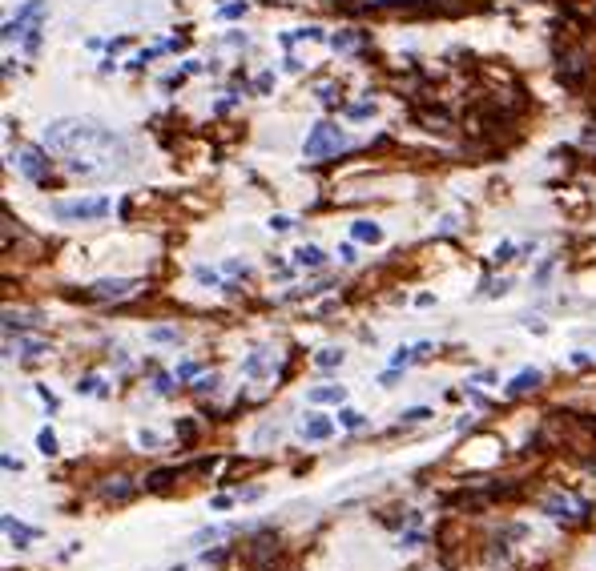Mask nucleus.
<instances>
[{"label": "nucleus", "instance_id": "obj_7", "mask_svg": "<svg viewBox=\"0 0 596 571\" xmlns=\"http://www.w3.org/2000/svg\"><path fill=\"white\" fill-rule=\"evenodd\" d=\"M584 77H588V61H584V52H568L564 61H560V81L564 85H584Z\"/></svg>", "mask_w": 596, "mask_h": 571}, {"label": "nucleus", "instance_id": "obj_18", "mask_svg": "<svg viewBox=\"0 0 596 571\" xmlns=\"http://www.w3.org/2000/svg\"><path fill=\"white\" fill-rule=\"evenodd\" d=\"M37 447H40V455H57V435H53L49 426L37 435Z\"/></svg>", "mask_w": 596, "mask_h": 571}, {"label": "nucleus", "instance_id": "obj_28", "mask_svg": "<svg viewBox=\"0 0 596 571\" xmlns=\"http://www.w3.org/2000/svg\"><path fill=\"white\" fill-rule=\"evenodd\" d=\"M194 273H198V282H210V286H218V273H214V270H206V266H198V270H194Z\"/></svg>", "mask_w": 596, "mask_h": 571}, {"label": "nucleus", "instance_id": "obj_12", "mask_svg": "<svg viewBox=\"0 0 596 571\" xmlns=\"http://www.w3.org/2000/svg\"><path fill=\"white\" fill-rule=\"evenodd\" d=\"M540 378H544L540 371H520V374H516V378L508 383V395H524V390H536V386H540Z\"/></svg>", "mask_w": 596, "mask_h": 571}, {"label": "nucleus", "instance_id": "obj_31", "mask_svg": "<svg viewBox=\"0 0 596 571\" xmlns=\"http://www.w3.org/2000/svg\"><path fill=\"white\" fill-rule=\"evenodd\" d=\"M77 390H81V395H89V390H97V378H93V374H89V378H81V383H77Z\"/></svg>", "mask_w": 596, "mask_h": 571}, {"label": "nucleus", "instance_id": "obj_35", "mask_svg": "<svg viewBox=\"0 0 596 571\" xmlns=\"http://www.w3.org/2000/svg\"><path fill=\"white\" fill-rule=\"evenodd\" d=\"M375 113V105H355V109H351V117H371Z\"/></svg>", "mask_w": 596, "mask_h": 571}, {"label": "nucleus", "instance_id": "obj_29", "mask_svg": "<svg viewBox=\"0 0 596 571\" xmlns=\"http://www.w3.org/2000/svg\"><path fill=\"white\" fill-rule=\"evenodd\" d=\"M214 386H218V374H206V378L198 383V395H206V390H214Z\"/></svg>", "mask_w": 596, "mask_h": 571}, {"label": "nucleus", "instance_id": "obj_17", "mask_svg": "<svg viewBox=\"0 0 596 571\" xmlns=\"http://www.w3.org/2000/svg\"><path fill=\"white\" fill-rule=\"evenodd\" d=\"M338 422H343L347 431H359V426H367V419H363L359 410H351V407H343V410H338Z\"/></svg>", "mask_w": 596, "mask_h": 571}, {"label": "nucleus", "instance_id": "obj_33", "mask_svg": "<svg viewBox=\"0 0 596 571\" xmlns=\"http://www.w3.org/2000/svg\"><path fill=\"white\" fill-rule=\"evenodd\" d=\"M137 443H141V447H153V443H158V435H153V431H141V435H137Z\"/></svg>", "mask_w": 596, "mask_h": 571}, {"label": "nucleus", "instance_id": "obj_23", "mask_svg": "<svg viewBox=\"0 0 596 571\" xmlns=\"http://www.w3.org/2000/svg\"><path fill=\"white\" fill-rule=\"evenodd\" d=\"M149 338H153V342H177V330H170V326H153Z\"/></svg>", "mask_w": 596, "mask_h": 571}, {"label": "nucleus", "instance_id": "obj_32", "mask_svg": "<svg viewBox=\"0 0 596 571\" xmlns=\"http://www.w3.org/2000/svg\"><path fill=\"white\" fill-rule=\"evenodd\" d=\"M270 85H274V77H270V73H262V77H258V85H254V89H258V93H270Z\"/></svg>", "mask_w": 596, "mask_h": 571}, {"label": "nucleus", "instance_id": "obj_20", "mask_svg": "<svg viewBox=\"0 0 596 571\" xmlns=\"http://www.w3.org/2000/svg\"><path fill=\"white\" fill-rule=\"evenodd\" d=\"M129 491H133V487L125 483V475H117V483H105V495H113V499H125Z\"/></svg>", "mask_w": 596, "mask_h": 571}, {"label": "nucleus", "instance_id": "obj_11", "mask_svg": "<svg viewBox=\"0 0 596 571\" xmlns=\"http://www.w3.org/2000/svg\"><path fill=\"white\" fill-rule=\"evenodd\" d=\"M415 117L423 121V129H435V133H447V129H451V117H447L443 109H419Z\"/></svg>", "mask_w": 596, "mask_h": 571}, {"label": "nucleus", "instance_id": "obj_8", "mask_svg": "<svg viewBox=\"0 0 596 571\" xmlns=\"http://www.w3.org/2000/svg\"><path fill=\"white\" fill-rule=\"evenodd\" d=\"M544 511L552 515V519H576V515H584V503L556 495V499H548V503H544Z\"/></svg>", "mask_w": 596, "mask_h": 571}, {"label": "nucleus", "instance_id": "obj_19", "mask_svg": "<svg viewBox=\"0 0 596 571\" xmlns=\"http://www.w3.org/2000/svg\"><path fill=\"white\" fill-rule=\"evenodd\" d=\"M174 475H177V471H153V475L145 479V487H149V491H162V487H170V479H174Z\"/></svg>", "mask_w": 596, "mask_h": 571}, {"label": "nucleus", "instance_id": "obj_37", "mask_svg": "<svg viewBox=\"0 0 596 571\" xmlns=\"http://www.w3.org/2000/svg\"><path fill=\"white\" fill-rule=\"evenodd\" d=\"M379 4H411V0H379Z\"/></svg>", "mask_w": 596, "mask_h": 571}, {"label": "nucleus", "instance_id": "obj_25", "mask_svg": "<svg viewBox=\"0 0 596 571\" xmlns=\"http://www.w3.org/2000/svg\"><path fill=\"white\" fill-rule=\"evenodd\" d=\"M262 362H266V354H250V358L242 362V371H246V374H258V371H262Z\"/></svg>", "mask_w": 596, "mask_h": 571}, {"label": "nucleus", "instance_id": "obj_9", "mask_svg": "<svg viewBox=\"0 0 596 571\" xmlns=\"http://www.w3.org/2000/svg\"><path fill=\"white\" fill-rule=\"evenodd\" d=\"M4 535H9V539H13L16 547H28L33 539H40V531H37V527H25V523H21V519H13V515H4Z\"/></svg>", "mask_w": 596, "mask_h": 571}, {"label": "nucleus", "instance_id": "obj_5", "mask_svg": "<svg viewBox=\"0 0 596 571\" xmlns=\"http://www.w3.org/2000/svg\"><path fill=\"white\" fill-rule=\"evenodd\" d=\"M133 290H137V282H129V278H105L93 290H85L81 298L85 302H117V298H129Z\"/></svg>", "mask_w": 596, "mask_h": 571}, {"label": "nucleus", "instance_id": "obj_14", "mask_svg": "<svg viewBox=\"0 0 596 571\" xmlns=\"http://www.w3.org/2000/svg\"><path fill=\"white\" fill-rule=\"evenodd\" d=\"M294 261H298V266H311V270H314V266H323V261H326V254H323L319 246H298V249H294Z\"/></svg>", "mask_w": 596, "mask_h": 571}, {"label": "nucleus", "instance_id": "obj_1", "mask_svg": "<svg viewBox=\"0 0 596 571\" xmlns=\"http://www.w3.org/2000/svg\"><path fill=\"white\" fill-rule=\"evenodd\" d=\"M45 149L61 153L69 157V169L81 177H93V174H117L125 169V157H129V145L121 137L105 129V125H93V121H53L45 129Z\"/></svg>", "mask_w": 596, "mask_h": 571}, {"label": "nucleus", "instance_id": "obj_2", "mask_svg": "<svg viewBox=\"0 0 596 571\" xmlns=\"http://www.w3.org/2000/svg\"><path fill=\"white\" fill-rule=\"evenodd\" d=\"M347 149V133L338 129V125H331V121H319L307 133V162H326V157H338V153Z\"/></svg>", "mask_w": 596, "mask_h": 571}, {"label": "nucleus", "instance_id": "obj_21", "mask_svg": "<svg viewBox=\"0 0 596 571\" xmlns=\"http://www.w3.org/2000/svg\"><path fill=\"white\" fill-rule=\"evenodd\" d=\"M435 410L431 407H411V410H403V422H427Z\"/></svg>", "mask_w": 596, "mask_h": 571}, {"label": "nucleus", "instance_id": "obj_13", "mask_svg": "<svg viewBox=\"0 0 596 571\" xmlns=\"http://www.w3.org/2000/svg\"><path fill=\"white\" fill-rule=\"evenodd\" d=\"M343 398H347L343 386H314L311 395H307V402H343Z\"/></svg>", "mask_w": 596, "mask_h": 571}, {"label": "nucleus", "instance_id": "obj_30", "mask_svg": "<svg viewBox=\"0 0 596 571\" xmlns=\"http://www.w3.org/2000/svg\"><path fill=\"white\" fill-rule=\"evenodd\" d=\"M423 543V535L419 531H407V535H403V543H399V547H419Z\"/></svg>", "mask_w": 596, "mask_h": 571}, {"label": "nucleus", "instance_id": "obj_24", "mask_svg": "<svg viewBox=\"0 0 596 571\" xmlns=\"http://www.w3.org/2000/svg\"><path fill=\"white\" fill-rule=\"evenodd\" d=\"M343 362V350H323L319 354V366H338Z\"/></svg>", "mask_w": 596, "mask_h": 571}, {"label": "nucleus", "instance_id": "obj_34", "mask_svg": "<svg viewBox=\"0 0 596 571\" xmlns=\"http://www.w3.org/2000/svg\"><path fill=\"white\" fill-rule=\"evenodd\" d=\"M431 342H419V346H415V358H431Z\"/></svg>", "mask_w": 596, "mask_h": 571}, {"label": "nucleus", "instance_id": "obj_15", "mask_svg": "<svg viewBox=\"0 0 596 571\" xmlns=\"http://www.w3.org/2000/svg\"><path fill=\"white\" fill-rule=\"evenodd\" d=\"M230 531H234V527H206V531H198L189 543H194V547H206L210 539H222V535H230Z\"/></svg>", "mask_w": 596, "mask_h": 571}, {"label": "nucleus", "instance_id": "obj_27", "mask_svg": "<svg viewBox=\"0 0 596 571\" xmlns=\"http://www.w3.org/2000/svg\"><path fill=\"white\" fill-rule=\"evenodd\" d=\"M290 225H294V222H290L286 213H274V217H270V230H278V234H282V230H290Z\"/></svg>", "mask_w": 596, "mask_h": 571}, {"label": "nucleus", "instance_id": "obj_16", "mask_svg": "<svg viewBox=\"0 0 596 571\" xmlns=\"http://www.w3.org/2000/svg\"><path fill=\"white\" fill-rule=\"evenodd\" d=\"M355 237H359V242H379L383 230H379L375 222H355Z\"/></svg>", "mask_w": 596, "mask_h": 571}, {"label": "nucleus", "instance_id": "obj_6", "mask_svg": "<svg viewBox=\"0 0 596 571\" xmlns=\"http://www.w3.org/2000/svg\"><path fill=\"white\" fill-rule=\"evenodd\" d=\"M16 169L25 177H33V181H45L49 177V157H45V149H21L16 153Z\"/></svg>", "mask_w": 596, "mask_h": 571}, {"label": "nucleus", "instance_id": "obj_22", "mask_svg": "<svg viewBox=\"0 0 596 571\" xmlns=\"http://www.w3.org/2000/svg\"><path fill=\"white\" fill-rule=\"evenodd\" d=\"M246 13V4H242V0H230V4H222V9H218V16H222V21H230V16H242Z\"/></svg>", "mask_w": 596, "mask_h": 571}, {"label": "nucleus", "instance_id": "obj_4", "mask_svg": "<svg viewBox=\"0 0 596 571\" xmlns=\"http://www.w3.org/2000/svg\"><path fill=\"white\" fill-rule=\"evenodd\" d=\"M49 13V4H45V0H28L25 9H21V13L13 16V21H9V25H4V40H13V37H28V33H37V21L40 16Z\"/></svg>", "mask_w": 596, "mask_h": 571}, {"label": "nucleus", "instance_id": "obj_3", "mask_svg": "<svg viewBox=\"0 0 596 571\" xmlns=\"http://www.w3.org/2000/svg\"><path fill=\"white\" fill-rule=\"evenodd\" d=\"M105 213H109V201L105 198H77V201H57L53 205L57 222H97Z\"/></svg>", "mask_w": 596, "mask_h": 571}, {"label": "nucleus", "instance_id": "obj_26", "mask_svg": "<svg viewBox=\"0 0 596 571\" xmlns=\"http://www.w3.org/2000/svg\"><path fill=\"white\" fill-rule=\"evenodd\" d=\"M331 45H335V49H355V37H351V33H335V40H331Z\"/></svg>", "mask_w": 596, "mask_h": 571}, {"label": "nucleus", "instance_id": "obj_10", "mask_svg": "<svg viewBox=\"0 0 596 571\" xmlns=\"http://www.w3.org/2000/svg\"><path fill=\"white\" fill-rule=\"evenodd\" d=\"M331 431H335V422L326 419V414H311V419H302V435L311 439V443H319V439H331Z\"/></svg>", "mask_w": 596, "mask_h": 571}, {"label": "nucleus", "instance_id": "obj_36", "mask_svg": "<svg viewBox=\"0 0 596 571\" xmlns=\"http://www.w3.org/2000/svg\"><path fill=\"white\" fill-rule=\"evenodd\" d=\"M508 258H512V246H508V242H504V246L496 249V261H508Z\"/></svg>", "mask_w": 596, "mask_h": 571}]
</instances>
